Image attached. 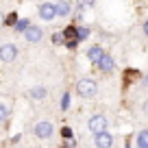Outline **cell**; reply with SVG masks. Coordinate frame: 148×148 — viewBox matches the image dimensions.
I'll list each match as a JSON object with an SVG mask.
<instances>
[{
    "instance_id": "6da1fadb",
    "label": "cell",
    "mask_w": 148,
    "mask_h": 148,
    "mask_svg": "<svg viewBox=\"0 0 148 148\" xmlns=\"http://www.w3.org/2000/svg\"><path fill=\"white\" fill-rule=\"evenodd\" d=\"M76 92L83 98H92L94 94H96V83H94L92 79H81L79 85H76Z\"/></svg>"
},
{
    "instance_id": "7a4b0ae2",
    "label": "cell",
    "mask_w": 148,
    "mask_h": 148,
    "mask_svg": "<svg viewBox=\"0 0 148 148\" xmlns=\"http://www.w3.org/2000/svg\"><path fill=\"white\" fill-rule=\"evenodd\" d=\"M89 131L92 133H102V131H107V118L105 116H100V113H96V116H92V120H89Z\"/></svg>"
},
{
    "instance_id": "3957f363",
    "label": "cell",
    "mask_w": 148,
    "mask_h": 148,
    "mask_svg": "<svg viewBox=\"0 0 148 148\" xmlns=\"http://www.w3.org/2000/svg\"><path fill=\"white\" fill-rule=\"evenodd\" d=\"M15 57H18V48L13 44H5V46L0 48V59L5 61V63H11Z\"/></svg>"
},
{
    "instance_id": "277c9868",
    "label": "cell",
    "mask_w": 148,
    "mask_h": 148,
    "mask_svg": "<svg viewBox=\"0 0 148 148\" xmlns=\"http://www.w3.org/2000/svg\"><path fill=\"white\" fill-rule=\"evenodd\" d=\"M59 15V9H57V5H50V2H46V5L39 7V18L42 20H52Z\"/></svg>"
},
{
    "instance_id": "5b68a950",
    "label": "cell",
    "mask_w": 148,
    "mask_h": 148,
    "mask_svg": "<svg viewBox=\"0 0 148 148\" xmlns=\"http://www.w3.org/2000/svg\"><path fill=\"white\" fill-rule=\"evenodd\" d=\"M35 135L39 139L52 137V124H50V122H39V124H35Z\"/></svg>"
},
{
    "instance_id": "8992f818",
    "label": "cell",
    "mask_w": 148,
    "mask_h": 148,
    "mask_svg": "<svg viewBox=\"0 0 148 148\" xmlns=\"http://www.w3.org/2000/svg\"><path fill=\"white\" fill-rule=\"evenodd\" d=\"M111 144H113V137H111V133L102 131V133L96 135V146H98V148H111Z\"/></svg>"
},
{
    "instance_id": "52a82bcc",
    "label": "cell",
    "mask_w": 148,
    "mask_h": 148,
    "mask_svg": "<svg viewBox=\"0 0 148 148\" xmlns=\"http://www.w3.org/2000/svg\"><path fill=\"white\" fill-rule=\"evenodd\" d=\"M24 35H26V39H28L31 44H35V42H39V39H42L44 33H42V28H39V26H28V31L24 33Z\"/></svg>"
},
{
    "instance_id": "ba28073f",
    "label": "cell",
    "mask_w": 148,
    "mask_h": 148,
    "mask_svg": "<svg viewBox=\"0 0 148 148\" xmlns=\"http://www.w3.org/2000/svg\"><path fill=\"white\" fill-rule=\"evenodd\" d=\"M102 57H105V50H102L100 46H92V48H89V52H87V59L94 61V63H98Z\"/></svg>"
},
{
    "instance_id": "9c48e42d",
    "label": "cell",
    "mask_w": 148,
    "mask_h": 148,
    "mask_svg": "<svg viewBox=\"0 0 148 148\" xmlns=\"http://www.w3.org/2000/svg\"><path fill=\"white\" fill-rule=\"evenodd\" d=\"M98 68H100L102 72H111V70H113V59H111L109 55H105L100 61H98Z\"/></svg>"
},
{
    "instance_id": "30bf717a",
    "label": "cell",
    "mask_w": 148,
    "mask_h": 148,
    "mask_svg": "<svg viewBox=\"0 0 148 148\" xmlns=\"http://www.w3.org/2000/svg\"><path fill=\"white\" fill-rule=\"evenodd\" d=\"M57 9H59V15H61V18H68L70 11H72V5H70V2H59V5H57Z\"/></svg>"
},
{
    "instance_id": "8fae6325",
    "label": "cell",
    "mask_w": 148,
    "mask_h": 148,
    "mask_svg": "<svg viewBox=\"0 0 148 148\" xmlns=\"http://www.w3.org/2000/svg\"><path fill=\"white\" fill-rule=\"evenodd\" d=\"M137 146L139 148H148V131L137 133Z\"/></svg>"
},
{
    "instance_id": "7c38bea8",
    "label": "cell",
    "mask_w": 148,
    "mask_h": 148,
    "mask_svg": "<svg viewBox=\"0 0 148 148\" xmlns=\"http://www.w3.org/2000/svg\"><path fill=\"white\" fill-rule=\"evenodd\" d=\"M44 96H46V89L44 87H33L31 89V98H35V100H42Z\"/></svg>"
},
{
    "instance_id": "4fadbf2b",
    "label": "cell",
    "mask_w": 148,
    "mask_h": 148,
    "mask_svg": "<svg viewBox=\"0 0 148 148\" xmlns=\"http://www.w3.org/2000/svg\"><path fill=\"white\" fill-rule=\"evenodd\" d=\"M63 35H65V39H79V33H76V26H68L63 31Z\"/></svg>"
},
{
    "instance_id": "5bb4252c",
    "label": "cell",
    "mask_w": 148,
    "mask_h": 148,
    "mask_svg": "<svg viewBox=\"0 0 148 148\" xmlns=\"http://www.w3.org/2000/svg\"><path fill=\"white\" fill-rule=\"evenodd\" d=\"M28 20H18V24H15V31H22V33H26L28 31Z\"/></svg>"
},
{
    "instance_id": "9a60e30c",
    "label": "cell",
    "mask_w": 148,
    "mask_h": 148,
    "mask_svg": "<svg viewBox=\"0 0 148 148\" xmlns=\"http://www.w3.org/2000/svg\"><path fill=\"white\" fill-rule=\"evenodd\" d=\"M5 24L7 26H15V24H18V13H9L5 18Z\"/></svg>"
},
{
    "instance_id": "2e32d148",
    "label": "cell",
    "mask_w": 148,
    "mask_h": 148,
    "mask_svg": "<svg viewBox=\"0 0 148 148\" xmlns=\"http://www.w3.org/2000/svg\"><path fill=\"white\" fill-rule=\"evenodd\" d=\"M76 33H79V42L89 37V28H85V26H76Z\"/></svg>"
},
{
    "instance_id": "e0dca14e",
    "label": "cell",
    "mask_w": 148,
    "mask_h": 148,
    "mask_svg": "<svg viewBox=\"0 0 148 148\" xmlns=\"http://www.w3.org/2000/svg\"><path fill=\"white\" fill-rule=\"evenodd\" d=\"M63 39H65L63 33H55V35H52V44H63Z\"/></svg>"
},
{
    "instance_id": "ac0fdd59",
    "label": "cell",
    "mask_w": 148,
    "mask_h": 148,
    "mask_svg": "<svg viewBox=\"0 0 148 148\" xmlns=\"http://www.w3.org/2000/svg\"><path fill=\"white\" fill-rule=\"evenodd\" d=\"M0 118H2V120L9 118V109H7V105H0Z\"/></svg>"
},
{
    "instance_id": "d6986e66",
    "label": "cell",
    "mask_w": 148,
    "mask_h": 148,
    "mask_svg": "<svg viewBox=\"0 0 148 148\" xmlns=\"http://www.w3.org/2000/svg\"><path fill=\"white\" fill-rule=\"evenodd\" d=\"M70 107V94H63V100H61V109H68Z\"/></svg>"
},
{
    "instance_id": "ffe728a7",
    "label": "cell",
    "mask_w": 148,
    "mask_h": 148,
    "mask_svg": "<svg viewBox=\"0 0 148 148\" xmlns=\"http://www.w3.org/2000/svg\"><path fill=\"white\" fill-rule=\"evenodd\" d=\"M76 2H79V7H83V9H85V7H92V5H94V0H76Z\"/></svg>"
},
{
    "instance_id": "44dd1931",
    "label": "cell",
    "mask_w": 148,
    "mask_h": 148,
    "mask_svg": "<svg viewBox=\"0 0 148 148\" xmlns=\"http://www.w3.org/2000/svg\"><path fill=\"white\" fill-rule=\"evenodd\" d=\"M61 135H63L65 139H72V129H68V126H65V129L61 131Z\"/></svg>"
},
{
    "instance_id": "7402d4cb",
    "label": "cell",
    "mask_w": 148,
    "mask_h": 148,
    "mask_svg": "<svg viewBox=\"0 0 148 148\" xmlns=\"http://www.w3.org/2000/svg\"><path fill=\"white\" fill-rule=\"evenodd\" d=\"M76 44H79V39H68L65 46H68V48H76Z\"/></svg>"
},
{
    "instance_id": "603a6c76",
    "label": "cell",
    "mask_w": 148,
    "mask_h": 148,
    "mask_svg": "<svg viewBox=\"0 0 148 148\" xmlns=\"http://www.w3.org/2000/svg\"><path fill=\"white\" fill-rule=\"evenodd\" d=\"M63 148H74V139H65V144H63Z\"/></svg>"
},
{
    "instance_id": "cb8c5ba5",
    "label": "cell",
    "mask_w": 148,
    "mask_h": 148,
    "mask_svg": "<svg viewBox=\"0 0 148 148\" xmlns=\"http://www.w3.org/2000/svg\"><path fill=\"white\" fill-rule=\"evenodd\" d=\"M144 33H146V35H148V22L144 24Z\"/></svg>"
},
{
    "instance_id": "d4e9b609",
    "label": "cell",
    "mask_w": 148,
    "mask_h": 148,
    "mask_svg": "<svg viewBox=\"0 0 148 148\" xmlns=\"http://www.w3.org/2000/svg\"><path fill=\"white\" fill-rule=\"evenodd\" d=\"M144 111H146V116H148V102H146V105H144Z\"/></svg>"
}]
</instances>
